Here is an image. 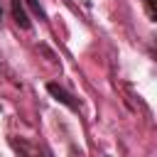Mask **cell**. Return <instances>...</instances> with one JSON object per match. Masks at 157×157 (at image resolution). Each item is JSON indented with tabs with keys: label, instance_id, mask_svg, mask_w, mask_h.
Returning a JSON list of instances; mask_svg holds the SVG:
<instances>
[{
	"label": "cell",
	"instance_id": "1",
	"mask_svg": "<svg viewBox=\"0 0 157 157\" xmlns=\"http://www.w3.org/2000/svg\"><path fill=\"white\" fill-rule=\"evenodd\" d=\"M47 91H49V93H52L59 103H64L69 110H78V103H76V101H74V98H71V96H69V93H66L59 83H47Z\"/></svg>",
	"mask_w": 157,
	"mask_h": 157
},
{
	"label": "cell",
	"instance_id": "2",
	"mask_svg": "<svg viewBox=\"0 0 157 157\" xmlns=\"http://www.w3.org/2000/svg\"><path fill=\"white\" fill-rule=\"evenodd\" d=\"M12 17H15V22L20 25V27H29V17H27V12H25V5H22V0H12Z\"/></svg>",
	"mask_w": 157,
	"mask_h": 157
},
{
	"label": "cell",
	"instance_id": "3",
	"mask_svg": "<svg viewBox=\"0 0 157 157\" xmlns=\"http://www.w3.org/2000/svg\"><path fill=\"white\" fill-rule=\"evenodd\" d=\"M145 2V10L150 15V20H157V0H142Z\"/></svg>",
	"mask_w": 157,
	"mask_h": 157
},
{
	"label": "cell",
	"instance_id": "4",
	"mask_svg": "<svg viewBox=\"0 0 157 157\" xmlns=\"http://www.w3.org/2000/svg\"><path fill=\"white\" fill-rule=\"evenodd\" d=\"M27 5H29V7H32V10H34V12L39 15V17H42V20H47V15H44V10H42L39 0H27Z\"/></svg>",
	"mask_w": 157,
	"mask_h": 157
},
{
	"label": "cell",
	"instance_id": "5",
	"mask_svg": "<svg viewBox=\"0 0 157 157\" xmlns=\"http://www.w3.org/2000/svg\"><path fill=\"white\" fill-rule=\"evenodd\" d=\"M0 15H2V12H0Z\"/></svg>",
	"mask_w": 157,
	"mask_h": 157
}]
</instances>
